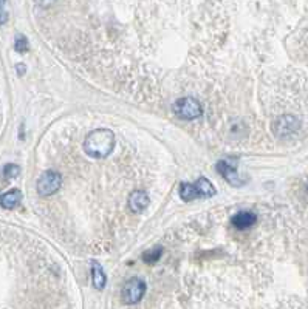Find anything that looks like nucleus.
Segmentation results:
<instances>
[{
	"label": "nucleus",
	"instance_id": "obj_10",
	"mask_svg": "<svg viewBox=\"0 0 308 309\" xmlns=\"http://www.w3.org/2000/svg\"><path fill=\"white\" fill-rule=\"evenodd\" d=\"M91 281H93V286L99 291L104 289L105 283H107L105 274L101 266H99V263H96V261L91 263Z\"/></svg>",
	"mask_w": 308,
	"mask_h": 309
},
{
	"label": "nucleus",
	"instance_id": "obj_4",
	"mask_svg": "<svg viewBox=\"0 0 308 309\" xmlns=\"http://www.w3.org/2000/svg\"><path fill=\"white\" fill-rule=\"evenodd\" d=\"M144 294H146V283L141 278L135 277L126 281V285H124L121 292V297L126 305H137L143 300Z\"/></svg>",
	"mask_w": 308,
	"mask_h": 309
},
{
	"label": "nucleus",
	"instance_id": "obj_8",
	"mask_svg": "<svg viewBox=\"0 0 308 309\" xmlns=\"http://www.w3.org/2000/svg\"><path fill=\"white\" fill-rule=\"evenodd\" d=\"M256 221H257L256 213L249 212V211H242V212L236 213V215L231 218V223L234 224V226H236L237 229H240V230H243V229H248V228L254 226Z\"/></svg>",
	"mask_w": 308,
	"mask_h": 309
},
{
	"label": "nucleus",
	"instance_id": "obj_16",
	"mask_svg": "<svg viewBox=\"0 0 308 309\" xmlns=\"http://www.w3.org/2000/svg\"><path fill=\"white\" fill-rule=\"evenodd\" d=\"M16 71L19 73V76H23L25 71H27V66H25V64H17L16 65Z\"/></svg>",
	"mask_w": 308,
	"mask_h": 309
},
{
	"label": "nucleus",
	"instance_id": "obj_13",
	"mask_svg": "<svg viewBox=\"0 0 308 309\" xmlns=\"http://www.w3.org/2000/svg\"><path fill=\"white\" fill-rule=\"evenodd\" d=\"M163 252H164V249H163L161 246L149 249V250H146V252L143 254V261H144L146 264H155V263L161 258Z\"/></svg>",
	"mask_w": 308,
	"mask_h": 309
},
{
	"label": "nucleus",
	"instance_id": "obj_17",
	"mask_svg": "<svg viewBox=\"0 0 308 309\" xmlns=\"http://www.w3.org/2000/svg\"><path fill=\"white\" fill-rule=\"evenodd\" d=\"M6 20H8V13L2 10V11H0V25H3Z\"/></svg>",
	"mask_w": 308,
	"mask_h": 309
},
{
	"label": "nucleus",
	"instance_id": "obj_2",
	"mask_svg": "<svg viewBox=\"0 0 308 309\" xmlns=\"http://www.w3.org/2000/svg\"><path fill=\"white\" fill-rule=\"evenodd\" d=\"M173 112L181 119L186 121H194L197 118H200L203 113L202 110V104H200L195 98H181L178 101L173 104Z\"/></svg>",
	"mask_w": 308,
	"mask_h": 309
},
{
	"label": "nucleus",
	"instance_id": "obj_9",
	"mask_svg": "<svg viewBox=\"0 0 308 309\" xmlns=\"http://www.w3.org/2000/svg\"><path fill=\"white\" fill-rule=\"evenodd\" d=\"M22 201V192L19 189H11L0 195V206L3 209H14L17 207Z\"/></svg>",
	"mask_w": 308,
	"mask_h": 309
},
{
	"label": "nucleus",
	"instance_id": "obj_1",
	"mask_svg": "<svg viewBox=\"0 0 308 309\" xmlns=\"http://www.w3.org/2000/svg\"><path fill=\"white\" fill-rule=\"evenodd\" d=\"M84 152L96 160L107 158L115 148V135L109 129H96L90 131L84 139Z\"/></svg>",
	"mask_w": 308,
	"mask_h": 309
},
{
	"label": "nucleus",
	"instance_id": "obj_5",
	"mask_svg": "<svg viewBox=\"0 0 308 309\" xmlns=\"http://www.w3.org/2000/svg\"><path fill=\"white\" fill-rule=\"evenodd\" d=\"M217 170L222 177L234 187H240L246 182V179L242 178L237 173V160L236 158H232V160H220L217 163Z\"/></svg>",
	"mask_w": 308,
	"mask_h": 309
},
{
	"label": "nucleus",
	"instance_id": "obj_15",
	"mask_svg": "<svg viewBox=\"0 0 308 309\" xmlns=\"http://www.w3.org/2000/svg\"><path fill=\"white\" fill-rule=\"evenodd\" d=\"M19 173H20V167L16 165V164H8V165H5V169H3V175H5L6 179L17 178Z\"/></svg>",
	"mask_w": 308,
	"mask_h": 309
},
{
	"label": "nucleus",
	"instance_id": "obj_6",
	"mask_svg": "<svg viewBox=\"0 0 308 309\" xmlns=\"http://www.w3.org/2000/svg\"><path fill=\"white\" fill-rule=\"evenodd\" d=\"M299 125L301 124H299L297 118H294V116H291V114H285L274 121L273 131L276 133L277 136H288V135H293V133L299 129Z\"/></svg>",
	"mask_w": 308,
	"mask_h": 309
},
{
	"label": "nucleus",
	"instance_id": "obj_14",
	"mask_svg": "<svg viewBox=\"0 0 308 309\" xmlns=\"http://www.w3.org/2000/svg\"><path fill=\"white\" fill-rule=\"evenodd\" d=\"M14 48H16V51L17 53H27L28 51V39L25 37L23 34H17L14 39Z\"/></svg>",
	"mask_w": 308,
	"mask_h": 309
},
{
	"label": "nucleus",
	"instance_id": "obj_18",
	"mask_svg": "<svg viewBox=\"0 0 308 309\" xmlns=\"http://www.w3.org/2000/svg\"><path fill=\"white\" fill-rule=\"evenodd\" d=\"M307 192H308V186H307Z\"/></svg>",
	"mask_w": 308,
	"mask_h": 309
},
{
	"label": "nucleus",
	"instance_id": "obj_11",
	"mask_svg": "<svg viewBox=\"0 0 308 309\" xmlns=\"http://www.w3.org/2000/svg\"><path fill=\"white\" fill-rule=\"evenodd\" d=\"M195 187L198 190L200 198H211V196H214L215 194H217V190H215V187L212 186V182L207 178H203V177L197 179Z\"/></svg>",
	"mask_w": 308,
	"mask_h": 309
},
{
	"label": "nucleus",
	"instance_id": "obj_3",
	"mask_svg": "<svg viewBox=\"0 0 308 309\" xmlns=\"http://www.w3.org/2000/svg\"><path fill=\"white\" fill-rule=\"evenodd\" d=\"M61 184H62L61 173L54 170H47L37 179V194L40 196H51L59 190Z\"/></svg>",
	"mask_w": 308,
	"mask_h": 309
},
{
	"label": "nucleus",
	"instance_id": "obj_12",
	"mask_svg": "<svg viewBox=\"0 0 308 309\" xmlns=\"http://www.w3.org/2000/svg\"><path fill=\"white\" fill-rule=\"evenodd\" d=\"M180 196L183 201H192V199L200 198L195 184H189V182H181L180 184Z\"/></svg>",
	"mask_w": 308,
	"mask_h": 309
},
{
	"label": "nucleus",
	"instance_id": "obj_7",
	"mask_svg": "<svg viewBox=\"0 0 308 309\" xmlns=\"http://www.w3.org/2000/svg\"><path fill=\"white\" fill-rule=\"evenodd\" d=\"M149 203H151V199H149V196H147V194L144 190H133L130 194L129 207H130L132 212L141 213L144 209H147Z\"/></svg>",
	"mask_w": 308,
	"mask_h": 309
}]
</instances>
